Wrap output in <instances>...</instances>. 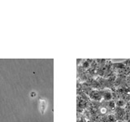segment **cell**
<instances>
[{
  "instance_id": "6da1fadb",
  "label": "cell",
  "mask_w": 130,
  "mask_h": 122,
  "mask_svg": "<svg viewBox=\"0 0 130 122\" xmlns=\"http://www.w3.org/2000/svg\"><path fill=\"white\" fill-rule=\"evenodd\" d=\"M47 107V103L46 100H40V110L42 113H44L45 111H46Z\"/></svg>"
}]
</instances>
